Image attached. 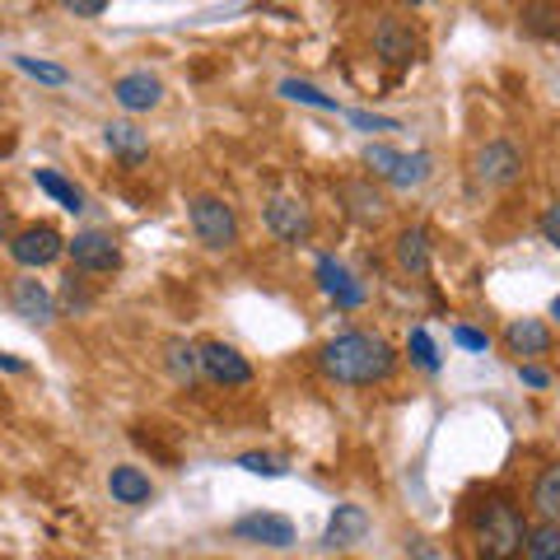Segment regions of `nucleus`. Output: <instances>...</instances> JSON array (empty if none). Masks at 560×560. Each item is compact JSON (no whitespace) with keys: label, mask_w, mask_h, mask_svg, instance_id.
Returning <instances> with one entry per match:
<instances>
[{"label":"nucleus","mask_w":560,"mask_h":560,"mask_svg":"<svg viewBox=\"0 0 560 560\" xmlns=\"http://www.w3.org/2000/svg\"><path fill=\"white\" fill-rule=\"evenodd\" d=\"M453 341H458L463 350H486L490 346V337H486V331H477V327H453Z\"/></svg>","instance_id":"obj_34"},{"label":"nucleus","mask_w":560,"mask_h":560,"mask_svg":"<svg viewBox=\"0 0 560 560\" xmlns=\"http://www.w3.org/2000/svg\"><path fill=\"white\" fill-rule=\"evenodd\" d=\"M103 145L113 150V160H121V168L150 164V136L140 131L136 121H108V127H103Z\"/></svg>","instance_id":"obj_16"},{"label":"nucleus","mask_w":560,"mask_h":560,"mask_svg":"<svg viewBox=\"0 0 560 560\" xmlns=\"http://www.w3.org/2000/svg\"><path fill=\"white\" fill-rule=\"evenodd\" d=\"M14 66H20L28 80H38V84H57V90H61V84H70V70H66V66H57V61L24 57V51H20V57H14Z\"/></svg>","instance_id":"obj_29"},{"label":"nucleus","mask_w":560,"mask_h":560,"mask_svg":"<svg viewBox=\"0 0 560 560\" xmlns=\"http://www.w3.org/2000/svg\"><path fill=\"white\" fill-rule=\"evenodd\" d=\"M430 154L425 150H416V154H407V150H393V145H364V168L374 173V178H383L388 187H397V191H411V187H420L430 178Z\"/></svg>","instance_id":"obj_4"},{"label":"nucleus","mask_w":560,"mask_h":560,"mask_svg":"<svg viewBox=\"0 0 560 560\" xmlns=\"http://www.w3.org/2000/svg\"><path fill=\"white\" fill-rule=\"evenodd\" d=\"M407 5H411V10H416V5H425V0H407Z\"/></svg>","instance_id":"obj_38"},{"label":"nucleus","mask_w":560,"mask_h":560,"mask_svg":"<svg viewBox=\"0 0 560 560\" xmlns=\"http://www.w3.org/2000/svg\"><path fill=\"white\" fill-rule=\"evenodd\" d=\"M66 257L75 261L80 276H113V271H121V248H117V238L103 234V230H84V234H75V238H66Z\"/></svg>","instance_id":"obj_7"},{"label":"nucleus","mask_w":560,"mask_h":560,"mask_svg":"<svg viewBox=\"0 0 560 560\" xmlns=\"http://www.w3.org/2000/svg\"><path fill=\"white\" fill-rule=\"evenodd\" d=\"M318 364L341 388H378V383H388L397 374V350L378 331L350 327V331H337L331 341H323Z\"/></svg>","instance_id":"obj_1"},{"label":"nucleus","mask_w":560,"mask_h":560,"mask_svg":"<svg viewBox=\"0 0 560 560\" xmlns=\"http://www.w3.org/2000/svg\"><path fill=\"white\" fill-rule=\"evenodd\" d=\"M518 378L528 383V388H547V383H551V374L541 370V364H518Z\"/></svg>","instance_id":"obj_35"},{"label":"nucleus","mask_w":560,"mask_h":560,"mask_svg":"<svg viewBox=\"0 0 560 560\" xmlns=\"http://www.w3.org/2000/svg\"><path fill=\"white\" fill-rule=\"evenodd\" d=\"M61 5L75 14V20H98V14L108 10V0H61Z\"/></svg>","instance_id":"obj_32"},{"label":"nucleus","mask_w":560,"mask_h":560,"mask_svg":"<svg viewBox=\"0 0 560 560\" xmlns=\"http://www.w3.org/2000/svg\"><path fill=\"white\" fill-rule=\"evenodd\" d=\"M168 374L191 388V383H197V374H201V350L187 346V341H168Z\"/></svg>","instance_id":"obj_26"},{"label":"nucleus","mask_w":560,"mask_h":560,"mask_svg":"<svg viewBox=\"0 0 560 560\" xmlns=\"http://www.w3.org/2000/svg\"><path fill=\"white\" fill-rule=\"evenodd\" d=\"M10 308L20 313L28 327H51L57 323V294H51L33 271L10 280Z\"/></svg>","instance_id":"obj_9"},{"label":"nucleus","mask_w":560,"mask_h":560,"mask_svg":"<svg viewBox=\"0 0 560 560\" xmlns=\"http://www.w3.org/2000/svg\"><path fill=\"white\" fill-rule=\"evenodd\" d=\"M528 528L533 523L518 514V504L486 500L471 514V551H477V560H518L528 556Z\"/></svg>","instance_id":"obj_2"},{"label":"nucleus","mask_w":560,"mask_h":560,"mask_svg":"<svg viewBox=\"0 0 560 560\" xmlns=\"http://www.w3.org/2000/svg\"><path fill=\"white\" fill-rule=\"evenodd\" d=\"M341 201H350L346 210H350V215H355L360 224H378L383 215H388V197H383L374 183H364V178L341 183Z\"/></svg>","instance_id":"obj_19"},{"label":"nucleus","mask_w":560,"mask_h":560,"mask_svg":"<svg viewBox=\"0 0 560 560\" xmlns=\"http://www.w3.org/2000/svg\"><path fill=\"white\" fill-rule=\"evenodd\" d=\"M533 514L547 518V523H560V463L537 471V481H533Z\"/></svg>","instance_id":"obj_22"},{"label":"nucleus","mask_w":560,"mask_h":560,"mask_svg":"<svg viewBox=\"0 0 560 560\" xmlns=\"http://www.w3.org/2000/svg\"><path fill=\"white\" fill-rule=\"evenodd\" d=\"M261 224L280 238V243H308L313 238V210L300 197H271L261 210Z\"/></svg>","instance_id":"obj_11"},{"label":"nucleus","mask_w":560,"mask_h":560,"mask_svg":"<svg viewBox=\"0 0 560 560\" xmlns=\"http://www.w3.org/2000/svg\"><path fill=\"white\" fill-rule=\"evenodd\" d=\"M374 51H378V61H388V66H411L420 57V33L401 20V14H378Z\"/></svg>","instance_id":"obj_10"},{"label":"nucleus","mask_w":560,"mask_h":560,"mask_svg":"<svg viewBox=\"0 0 560 560\" xmlns=\"http://www.w3.org/2000/svg\"><path fill=\"white\" fill-rule=\"evenodd\" d=\"M10 257L20 261L24 271H43L57 257H66V238L57 224H24V230L10 234Z\"/></svg>","instance_id":"obj_5"},{"label":"nucleus","mask_w":560,"mask_h":560,"mask_svg":"<svg viewBox=\"0 0 560 560\" xmlns=\"http://www.w3.org/2000/svg\"><path fill=\"white\" fill-rule=\"evenodd\" d=\"M364 533H370V514H364L360 504H337V514H331L323 541L337 551V547H355V541H364Z\"/></svg>","instance_id":"obj_20"},{"label":"nucleus","mask_w":560,"mask_h":560,"mask_svg":"<svg viewBox=\"0 0 560 560\" xmlns=\"http://www.w3.org/2000/svg\"><path fill=\"white\" fill-rule=\"evenodd\" d=\"M113 103L131 117L154 113L164 103V84H160V75H150V70H127V75L113 80Z\"/></svg>","instance_id":"obj_12"},{"label":"nucleus","mask_w":560,"mask_h":560,"mask_svg":"<svg viewBox=\"0 0 560 560\" xmlns=\"http://www.w3.org/2000/svg\"><path fill=\"white\" fill-rule=\"evenodd\" d=\"M350 121H355L360 131H397V121H393V117H374V113H360V108L350 113Z\"/></svg>","instance_id":"obj_33"},{"label":"nucleus","mask_w":560,"mask_h":560,"mask_svg":"<svg viewBox=\"0 0 560 560\" xmlns=\"http://www.w3.org/2000/svg\"><path fill=\"white\" fill-rule=\"evenodd\" d=\"M551 318L560 323V294H556V300H551Z\"/></svg>","instance_id":"obj_37"},{"label":"nucleus","mask_w":560,"mask_h":560,"mask_svg":"<svg viewBox=\"0 0 560 560\" xmlns=\"http://www.w3.org/2000/svg\"><path fill=\"white\" fill-rule=\"evenodd\" d=\"M313 271H318V290H323L337 308H360L364 300H370V290H364L360 280L350 276L346 261H337L331 253H323V257H318V267H313Z\"/></svg>","instance_id":"obj_14"},{"label":"nucleus","mask_w":560,"mask_h":560,"mask_svg":"<svg viewBox=\"0 0 560 560\" xmlns=\"http://www.w3.org/2000/svg\"><path fill=\"white\" fill-rule=\"evenodd\" d=\"M234 541H253V547H271V551H285L294 547V523L285 514H243L234 523Z\"/></svg>","instance_id":"obj_13"},{"label":"nucleus","mask_w":560,"mask_h":560,"mask_svg":"<svg viewBox=\"0 0 560 560\" xmlns=\"http://www.w3.org/2000/svg\"><path fill=\"white\" fill-rule=\"evenodd\" d=\"M57 308H61V313H70V318H84V313L94 308V290L84 285V280H80L75 271H70V276H66V285L57 290Z\"/></svg>","instance_id":"obj_25"},{"label":"nucleus","mask_w":560,"mask_h":560,"mask_svg":"<svg viewBox=\"0 0 560 560\" xmlns=\"http://www.w3.org/2000/svg\"><path fill=\"white\" fill-rule=\"evenodd\" d=\"M280 98L304 103V108H318V113H337V98L323 94L318 84H308V80H280Z\"/></svg>","instance_id":"obj_24"},{"label":"nucleus","mask_w":560,"mask_h":560,"mask_svg":"<svg viewBox=\"0 0 560 560\" xmlns=\"http://www.w3.org/2000/svg\"><path fill=\"white\" fill-rule=\"evenodd\" d=\"M504 350L518 360V364H528L537 355H551V327L541 323V318H514L510 327H504Z\"/></svg>","instance_id":"obj_15"},{"label":"nucleus","mask_w":560,"mask_h":560,"mask_svg":"<svg viewBox=\"0 0 560 560\" xmlns=\"http://www.w3.org/2000/svg\"><path fill=\"white\" fill-rule=\"evenodd\" d=\"M528 560H560V523L537 518L528 528Z\"/></svg>","instance_id":"obj_27"},{"label":"nucleus","mask_w":560,"mask_h":560,"mask_svg":"<svg viewBox=\"0 0 560 560\" xmlns=\"http://www.w3.org/2000/svg\"><path fill=\"white\" fill-rule=\"evenodd\" d=\"M523 33H533L541 43H560V0H528L518 10Z\"/></svg>","instance_id":"obj_21"},{"label":"nucleus","mask_w":560,"mask_h":560,"mask_svg":"<svg viewBox=\"0 0 560 560\" xmlns=\"http://www.w3.org/2000/svg\"><path fill=\"white\" fill-rule=\"evenodd\" d=\"M238 467L253 471V477H285V463L271 458V453H243Z\"/></svg>","instance_id":"obj_30"},{"label":"nucleus","mask_w":560,"mask_h":560,"mask_svg":"<svg viewBox=\"0 0 560 560\" xmlns=\"http://www.w3.org/2000/svg\"><path fill=\"white\" fill-rule=\"evenodd\" d=\"M187 220L210 253H230L238 243V210L224 197H191L187 201Z\"/></svg>","instance_id":"obj_3"},{"label":"nucleus","mask_w":560,"mask_h":560,"mask_svg":"<svg viewBox=\"0 0 560 560\" xmlns=\"http://www.w3.org/2000/svg\"><path fill=\"white\" fill-rule=\"evenodd\" d=\"M197 350H201V374L215 383V388H248V383H253V364H248V355H243L238 346L206 341Z\"/></svg>","instance_id":"obj_8"},{"label":"nucleus","mask_w":560,"mask_h":560,"mask_svg":"<svg viewBox=\"0 0 560 560\" xmlns=\"http://www.w3.org/2000/svg\"><path fill=\"white\" fill-rule=\"evenodd\" d=\"M108 495H113L117 504H131V510H140V504H150V500H154V481H150L140 467L121 463V467L108 471Z\"/></svg>","instance_id":"obj_18"},{"label":"nucleus","mask_w":560,"mask_h":560,"mask_svg":"<svg viewBox=\"0 0 560 560\" xmlns=\"http://www.w3.org/2000/svg\"><path fill=\"white\" fill-rule=\"evenodd\" d=\"M393 257H397V267L407 271V276H430V261H434V248H430V234L420 230V224H407L397 238H393Z\"/></svg>","instance_id":"obj_17"},{"label":"nucleus","mask_w":560,"mask_h":560,"mask_svg":"<svg viewBox=\"0 0 560 560\" xmlns=\"http://www.w3.org/2000/svg\"><path fill=\"white\" fill-rule=\"evenodd\" d=\"M0 374H28V364H24V360H14V355H5V350H0Z\"/></svg>","instance_id":"obj_36"},{"label":"nucleus","mask_w":560,"mask_h":560,"mask_svg":"<svg viewBox=\"0 0 560 560\" xmlns=\"http://www.w3.org/2000/svg\"><path fill=\"white\" fill-rule=\"evenodd\" d=\"M33 183H38V191H47V197L57 201L61 210H70V215H80V210H84V191L70 178H61L57 168H33Z\"/></svg>","instance_id":"obj_23"},{"label":"nucleus","mask_w":560,"mask_h":560,"mask_svg":"<svg viewBox=\"0 0 560 560\" xmlns=\"http://www.w3.org/2000/svg\"><path fill=\"white\" fill-rule=\"evenodd\" d=\"M407 355L420 374H440V350H434L430 341V331L425 327H411V337H407Z\"/></svg>","instance_id":"obj_28"},{"label":"nucleus","mask_w":560,"mask_h":560,"mask_svg":"<svg viewBox=\"0 0 560 560\" xmlns=\"http://www.w3.org/2000/svg\"><path fill=\"white\" fill-rule=\"evenodd\" d=\"M541 238H547V243H556V248H560V201H551L547 210H541Z\"/></svg>","instance_id":"obj_31"},{"label":"nucleus","mask_w":560,"mask_h":560,"mask_svg":"<svg viewBox=\"0 0 560 560\" xmlns=\"http://www.w3.org/2000/svg\"><path fill=\"white\" fill-rule=\"evenodd\" d=\"M471 178L481 187H514L523 178V150L514 140H486V145L471 154Z\"/></svg>","instance_id":"obj_6"}]
</instances>
